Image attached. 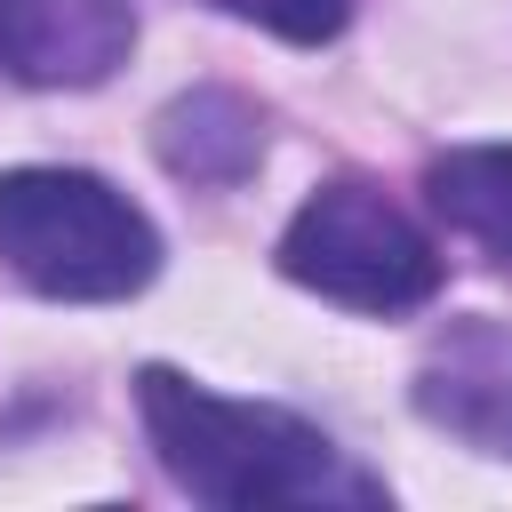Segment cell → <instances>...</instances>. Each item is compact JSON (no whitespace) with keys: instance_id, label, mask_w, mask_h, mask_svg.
<instances>
[{"instance_id":"cell-7","label":"cell","mask_w":512,"mask_h":512,"mask_svg":"<svg viewBox=\"0 0 512 512\" xmlns=\"http://www.w3.org/2000/svg\"><path fill=\"white\" fill-rule=\"evenodd\" d=\"M424 200L488 264H512V144H448L424 168Z\"/></svg>"},{"instance_id":"cell-1","label":"cell","mask_w":512,"mask_h":512,"mask_svg":"<svg viewBox=\"0 0 512 512\" xmlns=\"http://www.w3.org/2000/svg\"><path fill=\"white\" fill-rule=\"evenodd\" d=\"M136 416L160 456V472L224 512H264V504H384V480L360 472L320 424L272 400H224L176 368L136 376Z\"/></svg>"},{"instance_id":"cell-5","label":"cell","mask_w":512,"mask_h":512,"mask_svg":"<svg viewBox=\"0 0 512 512\" xmlns=\"http://www.w3.org/2000/svg\"><path fill=\"white\" fill-rule=\"evenodd\" d=\"M416 416L480 456H512V320H464L416 368Z\"/></svg>"},{"instance_id":"cell-6","label":"cell","mask_w":512,"mask_h":512,"mask_svg":"<svg viewBox=\"0 0 512 512\" xmlns=\"http://www.w3.org/2000/svg\"><path fill=\"white\" fill-rule=\"evenodd\" d=\"M152 152H160L168 176H184L200 192H232L264 160V112L232 88H184L176 104H160Z\"/></svg>"},{"instance_id":"cell-8","label":"cell","mask_w":512,"mask_h":512,"mask_svg":"<svg viewBox=\"0 0 512 512\" xmlns=\"http://www.w3.org/2000/svg\"><path fill=\"white\" fill-rule=\"evenodd\" d=\"M208 8H224L256 32H272V40H296V48H320L352 24V0H208Z\"/></svg>"},{"instance_id":"cell-2","label":"cell","mask_w":512,"mask_h":512,"mask_svg":"<svg viewBox=\"0 0 512 512\" xmlns=\"http://www.w3.org/2000/svg\"><path fill=\"white\" fill-rule=\"evenodd\" d=\"M0 264L56 304H120L160 272V232L88 168H0Z\"/></svg>"},{"instance_id":"cell-4","label":"cell","mask_w":512,"mask_h":512,"mask_svg":"<svg viewBox=\"0 0 512 512\" xmlns=\"http://www.w3.org/2000/svg\"><path fill=\"white\" fill-rule=\"evenodd\" d=\"M128 0H0V72L24 88H96L128 64Z\"/></svg>"},{"instance_id":"cell-3","label":"cell","mask_w":512,"mask_h":512,"mask_svg":"<svg viewBox=\"0 0 512 512\" xmlns=\"http://www.w3.org/2000/svg\"><path fill=\"white\" fill-rule=\"evenodd\" d=\"M280 272L344 312H416L440 296V248L424 240V224L400 200H384L360 176L320 184L288 216Z\"/></svg>"}]
</instances>
